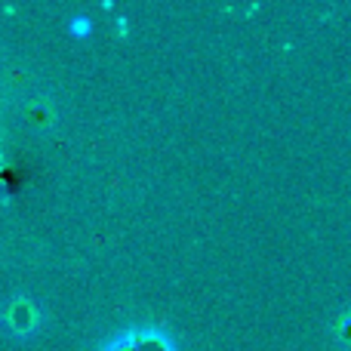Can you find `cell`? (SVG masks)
<instances>
[{
    "label": "cell",
    "mask_w": 351,
    "mask_h": 351,
    "mask_svg": "<svg viewBox=\"0 0 351 351\" xmlns=\"http://www.w3.org/2000/svg\"><path fill=\"white\" fill-rule=\"evenodd\" d=\"M336 339H339L342 346L351 348V311H348V315H342L339 321H336Z\"/></svg>",
    "instance_id": "obj_2"
},
{
    "label": "cell",
    "mask_w": 351,
    "mask_h": 351,
    "mask_svg": "<svg viewBox=\"0 0 351 351\" xmlns=\"http://www.w3.org/2000/svg\"><path fill=\"white\" fill-rule=\"evenodd\" d=\"M105 351H176V346L164 330L145 327V330H130L121 342L108 346Z\"/></svg>",
    "instance_id": "obj_1"
}]
</instances>
